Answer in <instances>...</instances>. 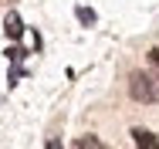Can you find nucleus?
<instances>
[{
  "label": "nucleus",
  "instance_id": "nucleus-1",
  "mask_svg": "<svg viewBox=\"0 0 159 149\" xmlns=\"http://www.w3.org/2000/svg\"><path fill=\"white\" fill-rule=\"evenodd\" d=\"M129 95H132L135 102H142V105H152V102H159V81L152 75H146V71H132Z\"/></svg>",
  "mask_w": 159,
  "mask_h": 149
},
{
  "label": "nucleus",
  "instance_id": "nucleus-2",
  "mask_svg": "<svg viewBox=\"0 0 159 149\" xmlns=\"http://www.w3.org/2000/svg\"><path fill=\"white\" fill-rule=\"evenodd\" d=\"M132 142L139 149H159V139L149 132V129H132Z\"/></svg>",
  "mask_w": 159,
  "mask_h": 149
},
{
  "label": "nucleus",
  "instance_id": "nucleus-3",
  "mask_svg": "<svg viewBox=\"0 0 159 149\" xmlns=\"http://www.w3.org/2000/svg\"><path fill=\"white\" fill-rule=\"evenodd\" d=\"M3 30H7V37H14V41H17V37H24V21L10 10V14H7V21H3Z\"/></svg>",
  "mask_w": 159,
  "mask_h": 149
},
{
  "label": "nucleus",
  "instance_id": "nucleus-4",
  "mask_svg": "<svg viewBox=\"0 0 159 149\" xmlns=\"http://www.w3.org/2000/svg\"><path fill=\"white\" fill-rule=\"evenodd\" d=\"M78 146H81V149H102V139H95V136H81Z\"/></svg>",
  "mask_w": 159,
  "mask_h": 149
},
{
  "label": "nucleus",
  "instance_id": "nucleus-5",
  "mask_svg": "<svg viewBox=\"0 0 159 149\" xmlns=\"http://www.w3.org/2000/svg\"><path fill=\"white\" fill-rule=\"evenodd\" d=\"M146 58H149V68H152V75L159 78V48H152V51H149Z\"/></svg>",
  "mask_w": 159,
  "mask_h": 149
},
{
  "label": "nucleus",
  "instance_id": "nucleus-6",
  "mask_svg": "<svg viewBox=\"0 0 159 149\" xmlns=\"http://www.w3.org/2000/svg\"><path fill=\"white\" fill-rule=\"evenodd\" d=\"M78 21H81V24H95V14H92L88 7H81V10H78Z\"/></svg>",
  "mask_w": 159,
  "mask_h": 149
},
{
  "label": "nucleus",
  "instance_id": "nucleus-7",
  "mask_svg": "<svg viewBox=\"0 0 159 149\" xmlns=\"http://www.w3.org/2000/svg\"><path fill=\"white\" fill-rule=\"evenodd\" d=\"M0 3H17V0H0Z\"/></svg>",
  "mask_w": 159,
  "mask_h": 149
}]
</instances>
